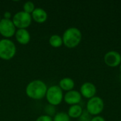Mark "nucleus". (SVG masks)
<instances>
[{
	"label": "nucleus",
	"instance_id": "obj_4",
	"mask_svg": "<svg viewBox=\"0 0 121 121\" xmlns=\"http://www.w3.org/2000/svg\"><path fill=\"white\" fill-rule=\"evenodd\" d=\"M45 98L50 105L53 106H58L62 103L64 99L63 91L58 85L51 86L48 88Z\"/></svg>",
	"mask_w": 121,
	"mask_h": 121
},
{
	"label": "nucleus",
	"instance_id": "obj_1",
	"mask_svg": "<svg viewBox=\"0 0 121 121\" xmlns=\"http://www.w3.org/2000/svg\"><path fill=\"white\" fill-rule=\"evenodd\" d=\"M48 90L46 84L40 79H35L28 83L26 87L27 96L33 100H40L43 99Z\"/></svg>",
	"mask_w": 121,
	"mask_h": 121
},
{
	"label": "nucleus",
	"instance_id": "obj_20",
	"mask_svg": "<svg viewBox=\"0 0 121 121\" xmlns=\"http://www.w3.org/2000/svg\"><path fill=\"white\" fill-rule=\"evenodd\" d=\"M35 121H52V118L50 116L48 115H42L40 116H39Z\"/></svg>",
	"mask_w": 121,
	"mask_h": 121
},
{
	"label": "nucleus",
	"instance_id": "obj_2",
	"mask_svg": "<svg viewBox=\"0 0 121 121\" xmlns=\"http://www.w3.org/2000/svg\"><path fill=\"white\" fill-rule=\"evenodd\" d=\"M63 45L68 48L77 47L82 41V34L81 30L76 27H70L65 30L62 35Z\"/></svg>",
	"mask_w": 121,
	"mask_h": 121
},
{
	"label": "nucleus",
	"instance_id": "obj_17",
	"mask_svg": "<svg viewBox=\"0 0 121 121\" xmlns=\"http://www.w3.org/2000/svg\"><path fill=\"white\" fill-rule=\"evenodd\" d=\"M23 9L24 12L31 14L33 13V11L35 10V4L33 2L28 1H26L24 3V4L23 6Z\"/></svg>",
	"mask_w": 121,
	"mask_h": 121
},
{
	"label": "nucleus",
	"instance_id": "obj_23",
	"mask_svg": "<svg viewBox=\"0 0 121 121\" xmlns=\"http://www.w3.org/2000/svg\"><path fill=\"white\" fill-rule=\"evenodd\" d=\"M119 69H120V71H121V65H119Z\"/></svg>",
	"mask_w": 121,
	"mask_h": 121
},
{
	"label": "nucleus",
	"instance_id": "obj_6",
	"mask_svg": "<svg viewBox=\"0 0 121 121\" xmlns=\"http://www.w3.org/2000/svg\"><path fill=\"white\" fill-rule=\"evenodd\" d=\"M104 101L99 96H94L89 99L86 104V111L92 116H99L104 109Z\"/></svg>",
	"mask_w": 121,
	"mask_h": 121
},
{
	"label": "nucleus",
	"instance_id": "obj_7",
	"mask_svg": "<svg viewBox=\"0 0 121 121\" xmlns=\"http://www.w3.org/2000/svg\"><path fill=\"white\" fill-rule=\"evenodd\" d=\"M16 28L11 19L2 18L0 21V34L4 38L9 39L15 35Z\"/></svg>",
	"mask_w": 121,
	"mask_h": 121
},
{
	"label": "nucleus",
	"instance_id": "obj_22",
	"mask_svg": "<svg viewBox=\"0 0 121 121\" xmlns=\"http://www.w3.org/2000/svg\"><path fill=\"white\" fill-rule=\"evenodd\" d=\"M12 18L11 13L10 11H6L4 13V18L5 19H11Z\"/></svg>",
	"mask_w": 121,
	"mask_h": 121
},
{
	"label": "nucleus",
	"instance_id": "obj_10",
	"mask_svg": "<svg viewBox=\"0 0 121 121\" xmlns=\"http://www.w3.org/2000/svg\"><path fill=\"white\" fill-rule=\"evenodd\" d=\"M82 96L80 92L73 89L66 92V94L64 95L63 100L66 104L70 106H73L79 104L82 101Z\"/></svg>",
	"mask_w": 121,
	"mask_h": 121
},
{
	"label": "nucleus",
	"instance_id": "obj_19",
	"mask_svg": "<svg viewBox=\"0 0 121 121\" xmlns=\"http://www.w3.org/2000/svg\"><path fill=\"white\" fill-rule=\"evenodd\" d=\"M45 110V111L47 113L46 115H48V116H50L52 117V116L55 115V106H51V105L49 104L48 106H46Z\"/></svg>",
	"mask_w": 121,
	"mask_h": 121
},
{
	"label": "nucleus",
	"instance_id": "obj_14",
	"mask_svg": "<svg viewBox=\"0 0 121 121\" xmlns=\"http://www.w3.org/2000/svg\"><path fill=\"white\" fill-rule=\"evenodd\" d=\"M83 113V109L82 106L79 104L70 106L68 109L67 114L71 118H79Z\"/></svg>",
	"mask_w": 121,
	"mask_h": 121
},
{
	"label": "nucleus",
	"instance_id": "obj_12",
	"mask_svg": "<svg viewBox=\"0 0 121 121\" xmlns=\"http://www.w3.org/2000/svg\"><path fill=\"white\" fill-rule=\"evenodd\" d=\"M30 15L32 20L38 23H43L48 19V13L42 8H35Z\"/></svg>",
	"mask_w": 121,
	"mask_h": 121
},
{
	"label": "nucleus",
	"instance_id": "obj_16",
	"mask_svg": "<svg viewBox=\"0 0 121 121\" xmlns=\"http://www.w3.org/2000/svg\"><path fill=\"white\" fill-rule=\"evenodd\" d=\"M53 121H70V118L69 117L67 113L59 112L54 116L52 118Z\"/></svg>",
	"mask_w": 121,
	"mask_h": 121
},
{
	"label": "nucleus",
	"instance_id": "obj_13",
	"mask_svg": "<svg viewBox=\"0 0 121 121\" xmlns=\"http://www.w3.org/2000/svg\"><path fill=\"white\" fill-rule=\"evenodd\" d=\"M74 82L72 78L69 77H65L62 78L60 82H59V86L60 87V89L62 91H69L71 90H73L74 87Z\"/></svg>",
	"mask_w": 121,
	"mask_h": 121
},
{
	"label": "nucleus",
	"instance_id": "obj_21",
	"mask_svg": "<svg viewBox=\"0 0 121 121\" xmlns=\"http://www.w3.org/2000/svg\"><path fill=\"white\" fill-rule=\"evenodd\" d=\"M91 121H106L105 118L101 116H93Z\"/></svg>",
	"mask_w": 121,
	"mask_h": 121
},
{
	"label": "nucleus",
	"instance_id": "obj_26",
	"mask_svg": "<svg viewBox=\"0 0 121 121\" xmlns=\"http://www.w3.org/2000/svg\"></svg>",
	"mask_w": 121,
	"mask_h": 121
},
{
	"label": "nucleus",
	"instance_id": "obj_15",
	"mask_svg": "<svg viewBox=\"0 0 121 121\" xmlns=\"http://www.w3.org/2000/svg\"><path fill=\"white\" fill-rule=\"evenodd\" d=\"M49 44L55 48H60L63 45L62 38L57 34H54L51 35L49 38Z\"/></svg>",
	"mask_w": 121,
	"mask_h": 121
},
{
	"label": "nucleus",
	"instance_id": "obj_9",
	"mask_svg": "<svg viewBox=\"0 0 121 121\" xmlns=\"http://www.w3.org/2000/svg\"><path fill=\"white\" fill-rule=\"evenodd\" d=\"M80 94L85 99H90L96 96V87L91 82H85L80 87Z\"/></svg>",
	"mask_w": 121,
	"mask_h": 121
},
{
	"label": "nucleus",
	"instance_id": "obj_18",
	"mask_svg": "<svg viewBox=\"0 0 121 121\" xmlns=\"http://www.w3.org/2000/svg\"><path fill=\"white\" fill-rule=\"evenodd\" d=\"M92 117L93 116L91 115H90L86 110V111H83L82 114L79 118V121H91Z\"/></svg>",
	"mask_w": 121,
	"mask_h": 121
},
{
	"label": "nucleus",
	"instance_id": "obj_5",
	"mask_svg": "<svg viewBox=\"0 0 121 121\" xmlns=\"http://www.w3.org/2000/svg\"><path fill=\"white\" fill-rule=\"evenodd\" d=\"M12 21L16 28L26 29L32 23V17L30 14L23 11H20L13 16Z\"/></svg>",
	"mask_w": 121,
	"mask_h": 121
},
{
	"label": "nucleus",
	"instance_id": "obj_8",
	"mask_svg": "<svg viewBox=\"0 0 121 121\" xmlns=\"http://www.w3.org/2000/svg\"><path fill=\"white\" fill-rule=\"evenodd\" d=\"M104 59L105 64L111 67H118L121 63V54L115 50H111L106 52L104 55Z\"/></svg>",
	"mask_w": 121,
	"mask_h": 121
},
{
	"label": "nucleus",
	"instance_id": "obj_3",
	"mask_svg": "<svg viewBox=\"0 0 121 121\" xmlns=\"http://www.w3.org/2000/svg\"><path fill=\"white\" fill-rule=\"evenodd\" d=\"M16 53V46L10 39L0 40V58L4 60H11Z\"/></svg>",
	"mask_w": 121,
	"mask_h": 121
},
{
	"label": "nucleus",
	"instance_id": "obj_25",
	"mask_svg": "<svg viewBox=\"0 0 121 121\" xmlns=\"http://www.w3.org/2000/svg\"></svg>",
	"mask_w": 121,
	"mask_h": 121
},
{
	"label": "nucleus",
	"instance_id": "obj_11",
	"mask_svg": "<svg viewBox=\"0 0 121 121\" xmlns=\"http://www.w3.org/2000/svg\"><path fill=\"white\" fill-rule=\"evenodd\" d=\"M15 38L19 44L27 45L30 40V34L27 29H17Z\"/></svg>",
	"mask_w": 121,
	"mask_h": 121
},
{
	"label": "nucleus",
	"instance_id": "obj_24",
	"mask_svg": "<svg viewBox=\"0 0 121 121\" xmlns=\"http://www.w3.org/2000/svg\"><path fill=\"white\" fill-rule=\"evenodd\" d=\"M1 16H0V21H1Z\"/></svg>",
	"mask_w": 121,
	"mask_h": 121
}]
</instances>
